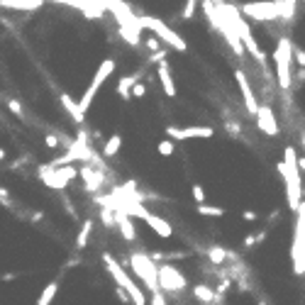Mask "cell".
I'll return each mask as SVG.
<instances>
[{
    "label": "cell",
    "mask_w": 305,
    "mask_h": 305,
    "mask_svg": "<svg viewBox=\"0 0 305 305\" xmlns=\"http://www.w3.org/2000/svg\"><path fill=\"white\" fill-rule=\"evenodd\" d=\"M298 169H300V164H298V159H295V152H293V147H288L283 161L278 164V171L283 173L288 205H290L293 210L300 208V191H303V183H300V173H298Z\"/></svg>",
    "instance_id": "obj_1"
},
{
    "label": "cell",
    "mask_w": 305,
    "mask_h": 305,
    "mask_svg": "<svg viewBox=\"0 0 305 305\" xmlns=\"http://www.w3.org/2000/svg\"><path fill=\"white\" fill-rule=\"evenodd\" d=\"M217 10H220V13H222V15H225V18H227L229 22H232V25H234L237 35H239V37H242V42L247 44L249 54L256 59L259 64H264V61H266V57L261 54V49L256 47V42H254V37H251V27H249L247 22L239 18V10H237L234 5H225V3H220V5H217Z\"/></svg>",
    "instance_id": "obj_2"
},
{
    "label": "cell",
    "mask_w": 305,
    "mask_h": 305,
    "mask_svg": "<svg viewBox=\"0 0 305 305\" xmlns=\"http://www.w3.org/2000/svg\"><path fill=\"white\" fill-rule=\"evenodd\" d=\"M103 261H105V266H108V271H110V276H113L115 281H117V286L127 290V295H130V298L134 300V305H147V295L142 293V288L137 286L132 278H130V276L122 271V266L115 261L110 254H103Z\"/></svg>",
    "instance_id": "obj_3"
},
{
    "label": "cell",
    "mask_w": 305,
    "mask_h": 305,
    "mask_svg": "<svg viewBox=\"0 0 305 305\" xmlns=\"http://www.w3.org/2000/svg\"><path fill=\"white\" fill-rule=\"evenodd\" d=\"M130 264H132L134 273L139 276V281L149 288L152 293L161 290V283H159V268H156V264H154L147 254H142V251L132 254V256H130Z\"/></svg>",
    "instance_id": "obj_4"
},
{
    "label": "cell",
    "mask_w": 305,
    "mask_h": 305,
    "mask_svg": "<svg viewBox=\"0 0 305 305\" xmlns=\"http://www.w3.org/2000/svg\"><path fill=\"white\" fill-rule=\"evenodd\" d=\"M290 256H293V271L298 276H303L305 273V203L298 208V222H295Z\"/></svg>",
    "instance_id": "obj_5"
},
{
    "label": "cell",
    "mask_w": 305,
    "mask_h": 305,
    "mask_svg": "<svg viewBox=\"0 0 305 305\" xmlns=\"http://www.w3.org/2000/svg\"><path fill=\"white\" fill-rule=\"evenodd\" d=\"M276 76H278V86L286 91L290 88V57H293V44L290 39L281 37L276 44Z\"/></svg>",
    "instance_id": "obj_6"
},
{
    "label": "cell",
    "mask_w": 305,
    "mask_h": 305,
    "mask_svg": "<svg viewBox=\"0 0 305 305\" xmlns=\"http://www.w3.org/2000/svg\"><path fill=\"white\" fill-rule=\"evenodd\" d=\"M286 0H268V3H247L239 10L254 20H276L283 15Z\"/></svg>",
    "instance_id": "obj_7"
},
{
    "label": "cell",
    "mask_w": 305,
    "mask_h": 305,
    "mask_svg": "<svg viewBox=\"0 0 305 305\" xmlns=\"http://www.w3.org/2000/svg\"><path fill=\"white\" fill-rule=\"evenodd\" d=\"M139 25H142V27H147V30H152V32H156V35L164 39L169 47H173L176 52H186V42L178 37L173 30H169V27H166L161 20H156V18H139Z\"/></svg>",
    "instance_id": "obj_8"
},
{
    "label": "cell",
    "mask_w": 305,
    "mask_h": 305,
    "mask_svg": "<svg viewBox=\"0 0 305 305\" xmlns=\"http://www.w3.org/2000/svg\"><path fill=\"white\" fill-rule=\"evenodd\" d=\"M113 71H115V61H113V59H105V61L98 66L96 76H93V83L88 86V91H86V93H83V98H81V110H83V113L88 110V105L93 103V98H96L98 88H100V86L108 81V76H110Z\"/></svg>",
    "instance_id": "obj_9"
},
{
    "label": "cell",
    "mask_w": 305,
    "mask_h": 305,
    "mask_svg": "<svg viewBox=\"0 0 305 305\" xmlns=\"http://www.w3.org/2000/svg\"><path fill=\"white\" fill-rule=\"evenodd\" d=\"M39 173L44 176V183L49 186V188H64L74 176H76V169L74 166H42Z\"/></svg>",
    "instance_id": "obj_10"
},
{
    "label": "cell",
    "mask_w": 305,
    "mask_h": 305,
    "mask_svg": "<svg viewBox=\"0 0 305 305\" xmlns=\"http://www.w3.org/2000/svg\"><path fill=\"white\" fill-rule=\"evenodd\" d=\"M159 283H161V290L173 293V290L186 288V278H183L173 266H161L159 268Z\"/></svg>",
    "instance_id": "obj_11"
},
{
    "label": "cell",
    "mask_w": 305,
    "mask_h": 305,
    "mask_svg": "<svg viewBox=\"0 0 305 305\" xmlns=\"http://www.w3.org/2000/svg\"><path fill=\"white\" fill-rule=\"evenodd\" d=\"M256 122H259V130L264 134H273L278 132V125H276V117H273V110L268 105H259V113H256Z\"/></svg>",
    "instance_id": "obj_12"
},
{
    "label": "cell",
    "mask_w": 305,
    "mask_h": 305,
    "mask_svg": "<svg viewBox=\"0 0 305 305\" xmlns=\"http://www.w3.org/2000/svg\"><path fill=\"white\" fill-rule=\"evenodd\" d=\"M169 132V137H173V139H195V137H212V127H169L166 130Z\"/></svg>",
    "instance_id": "obj_13"
},
{
    "label": "cell",
    "mask_w": 305,
    "mask_h": 305,
    "mask_svg": "<svg viewBox=\"0 0 305 305\" xmlns=\"http://www.w3.org/2000/svg\"><path fill=\"white\" fill-rule=\"evenodd\" d=\"M237 83H239V91H242V96H244V105H247V110L251 115H256V113H259V103H256L254 91H251V86H249V81L244 78L242 71H237Z\"/></svg>",
    "instance_id": "obj_14"
},
{
    "label": "cell",
    "mask_w": 305,
    "mask_h": 305,
    "mask_svg": "<svg viewBox=\"0 0 305 305\" xmlns=\"http://www.w3.org/2000/svg\"><path fill=\"white\" fill-rule=\"evenodd\" d=\"M117 227H120L122 237H125L127 242H134V239H137V232H134L132 215H127L125 210H122V212H117Z\"/></svg>",
    "instance_id": "obj_15"
},
{
    "label": "cell",
    "mask_w": 305,
    "mask_h": 305,
    "mask_svg": "<svg viewBox=\"0 0 305 305\" xmlns=\"http://www.w3.org/2000/svg\"><path fill=\"white\" fill-rule=\"evenodd\" d=\"M144 220H147V225H149V227H152L159 237H164V239H166V237H171L173 229H171V225H169L166 220L156 217V215H152V212H147V215H144Z\"/></svg>",
    "instance_id": "obj_16"
},
{
    "label": "cell",
    "mask_w": 305,
    "mask_h": 305,
    "mask_svg": "<svg viewBox=\"0 0 305 305\" xmlns=\"http://www.w3.org/2000/svg\"><path fill=\"white\" fill-rule=\"evenodd\" d=\"M156 74H159V81H161V86H164L166 96L173 98V96H176V86H173V78H171V71H169V66H166V61H161V64H159Z\"/></svg>",
    "instance_id": "obj_17"
},
{
    "label": "cell",
    "mask_w": 305,
    "mask_h": 305,
    "mask_svg": "<svg viewBox=\"0 0 305 305\" xmlns=\"http://www.w3.org/2000/svg\"><path fill=\"white\" fill-rule=\"evenodd\" d=\"M139 30H142L139 22H137V25H120V35L127 39L130 44H134V47L139 44Z\"/></svg>",
    "instance_id": "obj_18"
},
{
    "label": "cell",
    "mask_w": 305,
    "mask_h": 305,
    "mask_svg": "<svg viewBox=\"0 0 305 305\" xmlns=\"http://www.w3.org/2000/svg\"><path fill=\"white\" fill-rule=\"evenodd\" d=\"M61 103H64V108L69 110V115H71V117L76 120L78 125H81V122H83V110H81V103H74V100L66 96V93L61 96Z\"/></svg>",
    "instance_id": "obj_19"
},
{
    "label": "cell",
    "mask_w": 305,
    "mask_h": 305,
    "mask_svg": "<svg viewBox=\"0 0 305 305\" xmlns=\"http://www.w3.org/2000/svg\"><path fill=\"white\" fill-rule=\"evenodd\" d=\"M139 76H142V74H132V76L120 78V83H117V93H120L122 98H127L130 96V91L134 88V83H139Z\"/></svg>",
    "instance_id": "obj_20"
},
{
    "label": "cell",
    "mask_w": 305,
    "mask_h": 305,
    "mask_svg": "<svg viewBox=\"0 0 305 305\" xmlns=\"http://www.w3.org/2000/svg\"><path fill=\"white\" fill-rule=\"evenodd\" d=\"M81 173H83V178H86V188H88V191H98V186H100L103 176H100V173H96V171H91L88 166H86Z\"/></svg>",
    "instance_id": "obj_21"
},
{
    "label": "cell",
    "mask_w": 305,
    "mask_h": 305,
    "mask_svg": "<svg viewBox=\"0 0 305 305\" xmlns=\"http://www.w3.org/2000/svg\"><path fill=\"white\" fill-rule=\"evenodd\" d=\"M57 290H59V283L57 281H52L49 286L42 290V295H39V300H37V305H49L52 300H54V295H57Z\"/></svg>",
    "instance_id": "obj_22"
},
{
    "label": "cell",
    "mask_w": 305,
    "mask_h": 305,
    "mask_svg": "<svg viewBox=\"0 0 305 305\" xmlns=\"http://www.w3.org/2000/svg\"><path fill=\"white\" fill-rule=\"evenodd\" d=\"M193 293H195V298L203 300V303H212V300H215V295H212V290H210L208 286H195Z\"/></svg>",
    "instance_id": "obj_23"
},
{
    "label": "cell",
    "mask_w": 305,
    "mask_h": 305,
    "mask_svg": "<svg viewBox=\"0 0 305 305\" xmlns=\"http://www.w3.org/2000/svg\"><path fill=\"white\" fill-rule=\"evenodd\" d=\"M91 229H93V222H83V227H81V232H78V237H76V247L78 249L86 247V239H88Z\"/></svg>",
    "instance_id": "obj_24"
},
{
    "label": "cell",
    "mask_w": 305,
    "mask_h": 305,
    "mask_svg": "<svg viewBox=\"0 0 305 305\" xmlns=\"http://www.w3.org/2000/svg\"><path fill=\"white\" fill-rule=\"evenodd\" d=\"M120 142H122V139H120V134H113V137L108 139L105 149H103V152H105V156H115V154H117V149H120Z\"/></svg>",
    "instance_id": "obj_25"
},
{
    "label": "cell",
    "mask_w": 305,
    "mask_h": 305,
    "mask_svg": "<svg viewBox=\"0 0 305 305\" xmlns=\"http://www.w3.org/2000/svg\"><path fill=\"white\" fill-rule=\"evenodd\" d=\"M198 212H200V215H208V217H220L225 210L215 208V205H205V203H200V205H198Z\"/></svg>",
    "instance_id": "obj_26"
},
{
    "label": "cell",
    "mask_w": 305,
    "mask_h": 305,
    "mask_svg": "<svg viewBox=\"0 0 305 305\" xmlns=\"http://www.w3.org/2000/svg\"><path fill=\"white\" fill-rule=\"evenodd\" d=\"M208 256L212 259V261H215V264H222V261H225V251H222V249H217V247L210 249Z\"/></svg>",
    "instance_id": "obj_27"
},
{
    "label": "cell",
    "mask_w": 305,
    "mask_h": 305,
    "mask_svg": "<svg viewBox=\"0 0 305 305\" xmlns=\"http://www.w3.org/2000/svg\"><path fill=\"white\" fill-rule=\"evenodd\" d=\"M100 217H103V222H105L108 227L117 225V215H115V212H110V210H103V212H100Z\"/></svg>",
    "instance_id": "obj_28"
},
{
    "label": "cell",
    "mask_w": 305,
    "mask_h": 305,
    "mask_svg": "<svg viewBox=\"0 0 305 305\" xmlns=\"http://www.w3.org/2000/svg\"><path fill=\"white\" fill-rule=\"evenodd\" d=\"M159 154H164V156H169V154H173V142H169V139L159 142Z\"/></svg>",
    "instance_id": "obj_29"
},
{
    "label": "cell",
    "mask_w": 305,
    "mask_h": 305,
    "mask_svg": "<svg viewBox=\"0 0 305 305\" xmlns=\"http://www.w3.org/2000/svg\"><path fill=\"white\" fill-rule=\"evenodd\" d=\"M193 198L198 200V205H200V203H205V193H203V188H200L198 183L193 186Z\"/></svg>",
    "instance_id": "obj_30"
},
{
    "label": "cell",
    "mask_w": 305,
    "mask_h": 305,
    "mask_svg": "<svg viewBox=\"0 0 305 305\" xmlns=\"http://www.w3.org/2000/svg\"><path fill=\"white\" fill-rule=\"evenodd\" d=\"M195 3H198V0H186V8H183V18H193Z\"/></svg>",
    "instance_id": "obj_31"
},
{
    "label": "cell",
    "mask_w": 305,
    "mask_h": 305,
    "mask_svg": "<svg viewBox=\"0 0 305 305\" xmlns=\"http://www.w3.org/2000/svg\"><path fill=\"white\" fill-rule=\"evenodd\" d=\"M152 305H166V300H164V295H161V290H156V293H152Z\"/></svg>",
    "instance_id": "obj_32"
},
{
    "label": "cell",
    "mask_w": 305,
    "mask_h": 305,
    "mask_svg": "<svg viewBox=\"0 0 305 305\" xmlns=\"http://www.w3.org/2000/svg\"><path fill=\"white\" fill-rule=\"evenodd\" d=\"M132 96H134V98H142V96H144V83H134Z\"/></svg>",
    "instance_id": "obj_33"
},
{
    "label": "cell",
    "mask_w": 305,
    "mask_h": 305,
    "mask_svg": "<svg viewBox=\"0 0 305 305\" xmlns=\"http://www.w3.org/2000/svg\"><path fill=\"white\" fill-rule=\"evenodd\" d=\"M47 147H49V149H54V147H59V139L54 137V134H47Z\"/></svg>",
    "instance_id": "obj_34"
},
{
    "label": "cell",
    "mask_w": 305,
    "mask_h": 305,
    "mask_svg": "<svg viewBox=\"0 0 305 305\" xmlns=\"http://www.w3.org/2000/svg\"><path fill=\"white\" fill-rule=\"evenodd\" d=\"M8 105H10V110H13L15 115H22V110H20V103H18V100H10Z\"/></svg>",
    "instance_id": "obj_35"
},
{
    "label": "cell",
    "mask_w": 305,
    "mask_h": 305,
    "mask_svg": "<svg viewBox=\"0 0 305 305\" xmlns=\"http://www.w3.org/2000/svg\"><path fill=\"white\" fill-rule=\"evenodd\" d=\"M295 59H298V64H300V66H305V52H303V49H298V52H295Z\"/></svg>",
    "instance_id": "obj_36"
},
{
    "label": "cell",
    "mask_w": 305,
    "mask_h": 305,
    "mask_svg": "<svg viewBox=\"0 0 305 305\" xmlns=\"http://www.w3.org/2000/svg\"><path fill=\"white\" fill-rule=\"evenodd\" d=\"M147 47H149V49H159V42H156V39H149Z\"/></svg>",
    "instance_id": "obj_37"
},
{
    "label": "cell",
    "mask_w": 305,
    "mask_h": 305,
    "mask_svg": "<svg viewBox=\"0 0 305 305\" xmlns=\"http://www.w3.org/2000/svg\"><path fill=\"white\" fill-rule=\"evenodd\" d=\"M298 164H300V169H303V171H305V159H300V161H298Z\"/></svg>",
    "instance_id": "obj_38"
},
{
    "label": "cell",
    "mask_w": 305,
    "mask_h": 305,
    "mask_svg": "<svg viewBox=\"0 0 305 305\" xmlns=\"http://www.w3.org/2000/svg\"><path fill=\"white\" fill-rule=\"evenodd\" d=\"M303 142H305V137H303Z\"/></svg>",
    "instance_id": "obj_39"
},
{
    "label": "cell",
    "mask_w": 305,
    "mask_h": 305,
    "mask_svg": "<svg viewBox=\"0 0 305 305\" xmlns=\"http://www.w3.org/2000/svg\"><path fill=\"white\" fill-rule=\"evenodd\" d=\"M293 3H295V0H293Z\"/></svg>",
    "instance_id": "obj_40"
}]
</instances>
